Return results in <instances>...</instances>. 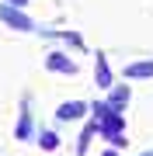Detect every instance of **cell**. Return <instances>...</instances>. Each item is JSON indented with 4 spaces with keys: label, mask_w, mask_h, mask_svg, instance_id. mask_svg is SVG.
<instances>
[{
    "label": "cell",
    "mask_w": 153,
    "mask_h": 156,
    "mask_svg": "<svg viewBox=\"0 0 153 156\" xmlns=\"http://www.w3.org/2000/svg\"><path fill=\"white\" fill-rule=\"evenodd\" d=\"M84 115H87V104H84V101H66V104H59V108H56V118H59V122L84 118Z\"/></svg>",
    "instance_id": "obj_2"
},
{
    "label": "cell",
    "mask_w": 153,
    "mask_h": 156,
    "mask_svg": "<svg viewBox=\"0 0 153 156\" xmlns=\"http://www.w3.org/2000/svg\"><path fill=\"white\" fill-rule=\"evenodd\" d=\"M104 156H118V153H115V149H108V153H104Z\"/></svg>",
    "instance_id": "obj_9"
},
{
    "label": "cell",
    "mask_w": 153,
    "mask_h": 156,
    "mask_svg": "<svg viewBox=\"0 0 153 156\" xmlns=\"http://www.w3.org/2000/svg\"><path fill=\"white\" fill-rule=\"evenodd\" d=\"M46 69H52V73H77V62L66 59L63 52H52V56L46 59Z\"/></svg>",
    "instance_id": "obj_4"
},
{
    "label": "cell",
    "mask_w": 153,
    "mask_h": 156,
    "mask_svg": "<svg viewBox=\"0 0 153 156\" xmlns=\"http://www.w3.org/2000/svg\"><path fill=\"white\" fill-rule=\"evenodd\" d=\"M143 156H153V149H150V153H143Z\"/></svg>",
    "instance_id": "obj_10"
},
{
    "label": "cell",
    "mask_w": 153,
    "mask_h": 156,
    "mask_svg": "<svg viewBox=\"0 0 153 156\" xmlns=\"http://www.w3.org/2000/svg\"><path fill=\"white\" fill-rule=\"evenodd\" d=\"M24 4H28V0H7V7H17V11H21Z\"/></svg>",
    "instance_id": "obj_8"
},
{
    "label": "cell",
    "mask_w": 153,
    "mask_h": 156,
    "mask_svg": "<svg viewBox=\"0 0 153 156\" xmlns=\"http://www.w3.org/2000/svg\"><path fill=\"white\" fill-rule=\"evenodd\" d=\"M153 76V59H139L125 66V80H150Z\"/></svg>",
    "instance_id": "obj_3"
},
{
    "label": "cell",
    "mask_w": 153,
    "mask_h": 156,
    "mask_svg": "<svg viewBox=\"0 0 153 156\" xmlns=\"http://www.w3.org/2000/svg\"><path fill=\"white\" fill-rule=\"evenodd\" d=\"M42 149H56V146H59V139H56V132H42Z\"/></svg>",
    "instance_id": "obj_7"
},
{
    "label": "cell",
    "mask_w": 153,
    "mask_h": 156,
    "mask_svg": "<svg viewBox=\"0 0 153 156\" xmlns=\"http://www.w3.org/2000/svg\"><path fill=\"white\" fill-rule=\"evenodd\" d=\"M0 17H4L11 28H17V31H31V28H35V21H31L28 14H21L17 7H7V4L0 7Z\"/></svg>",
    "instance_id": "obj_1"
},
{
    "label": "cell",
    "mask_w": 153,
    "mask_h": 156,
    "mask_svg": "<svg viewBox=\"0 0 153 156\" xmlns=\"http://www.w3.org/2000/svg\"><path fill=\"white\" fill-rule=\"evenodd\" d=\"M125 101H129V87H115V90H111V104H108V108H111V111H122Z\"/></svg>",
    "instance_id": "obj_6"
},
{
    "label": "cell",
    "mask_w": 153,
    "mask_h": 156,
    "mask_svg": "<svg viewBox=\"0 0 153 156\" xmlns=\"http://www.w3.org/2000/svg\"><path fill=\"white\" fill-rule=\"evenodd\" d=\"M94 80H97V87H101V90H108V87H111V69H108V59H104V56H97Z\"/></svg>",
    "instance_id": "obj_5"
}]
</instances>
